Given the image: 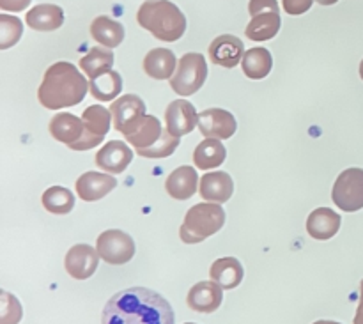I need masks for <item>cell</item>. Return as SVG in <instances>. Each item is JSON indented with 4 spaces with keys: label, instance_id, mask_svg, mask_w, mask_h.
<instances>
[{
    "label": "cell",
    "instance_id": "obj_8",
    "mask_svg": "<svg viewBox=\"0 0 363 324\" xmlns=\"http://www.w3.org/2000/svg\"><path fill=\"white\" fill-rule=\"evenodd\" d=\"M110 113L113 119V128L130 137L140 128L145 119V103L137 94L121 96L110 105Z\"/></svg>",
    "mask_w": 363,
    "mask_h": 324
},
{
    "label": "cell",
    "instance_id": "obj_15",
    "mask_svg": "<svg viewBox=\"0 0 363 324\" xmlns=\"http://www.w3.org/2000/svg\"><path fill=\"white\" fill-rule=\"evenodd\" d=\"M245 57V45L240 38L233 34H223L213 39L209 45V59L213 64L222 67H236Z\"/></svg>",
    "mask_w": 363,
    "mask_h": 324
},
{
    "label": "cell",
    "instance_id": "obj_21",
    "mask_svg": "<svg viewBox=\"0 0 363 324\" xmlns=\"http://www.w3.org/2000/svg\"><path fill=\"white\" fill-rule=\"evenodd\" d=\"M25 21L32 30L52 32L62 27L64 11L55 4H39V6L28 9Z\"/></svg>",
    "mask_w": 363,
    "mask_h": 324
},
{
    "label": "cell",
    "instance_id": "obj_26",
    "mask_svg": "<svg viewBox=\"0 0 363 324\" xmlns=\"http://www.w3.org/2000/svg\"><path fill=\"white\" fill-rule=\"evenodd\" d=\"M91 35L105 48H116L124 39V27L110 16H98L91 23Z\"/></svg>",
    "mask_w": 363,
    "mask_h": 324
},
{
    "label": "cell",
    "instance_id": "obj_31",
    "mask_svg": "<svg viewBox=\"0 0 363 324\" xmlns=\"http://www.w3.org/2000/svg\"><path fill=\"white\" fill-rule=\"evenodd\" d=\"M43 208L52 215H67L74 208V195L64 186H52L43 194Z\"/></svg>",
    "mask_w": 363,
    "mask_h": 324
},
{
    "label": "cell",
    "instance_id": "obj_32",
    "mask_svg": "<svg viewBox=\"0 0 363 324\" xmlns=\"http://www.w3.org/2000/svg\"><path fill=\"white\" fill-rule=\"evenodd\" d=\"M23 34V23L20 18L0 14V50H7L16 45Z\"/></svg>",
    "mask_w": 363,
    "mask_h": 324
},
{
    "label": "cell",
    "instance_id": "obj_3",
    "mask_svg": "<svg viewBox=\"0 0 363 324\" xmlns=\"http://www.w3.org/2000/svg\"><path fill=\"white\" fill-rule=\"evenodd\" d=\"M137 21L142 28L165 43L177 41L186 30V18L183 11L170 0H145L138 7Z\"/></svg>",
    "mask_w": 363,
    "mask_h": 324
},
{
    "label": "cell",
    "instance_id": "obj_12",
    "mask_svg": "<svg viewBox=\"0 0 363 324\" xmlns=\"http://www.w3.org/2000/svg\"><path fill=\"white\" fill-rule=\"evenodd\" d=\"M167 131L174 137H183L191 133L199 124V113L195 106L186 99H176L165 110Z\"/></svg>",
    "mask_w": 363,
    "mask_h": 324
},
{
    "label": "cell",
    "instance_id": "obj_5",
    "mask_svg": "<svg viewBox=\"0 0 363 324\" xmlns=\"http://www.w3.org/2000/svg\"><path fill=\"white\" fill-rule=\"evenodd\" d=\"M208 78V64L201 53H184L177 60V69L170 78V89L179 96H191L204 85Z\"/></svg>",
    "mask_w": 363,
    "mask_h": 324
},
{
    "label": "cell",
    "instance_id": "obj_2",
    "mask_svg": "<svg viewBox=\"0 0 363 324\" xmlns=\"http://www.w3.org/2000/svg\"><path fill=\"white\" fill-rule=\"evenodd\" d=\"M91 85L71 62H55L46 69L38 89V99L45 108L60 110L84 101Z\"/></svg>",
    "mask_w": 363,
    "mask_h": 324
},
{
    "label": "cell",
    "instance_id": "obj_14",
    "mask_svg": "<svg viewBox=\"0 0 363 324\" xmlns=\"http://www.w3.org/2000/svg\"><path fill=\"white\" fill-rule=\"evenodd\" d=\"M96 165L106 174H123L133 162V151L123 140H110L96 152Z\"/></svg>",
    "mask_w": 363,
    "mask_h": 324
},
{
    "label": "cell",
    "instance_id": "obj_1",
    "mask_svg": "<svg viewBox=\"0 0 363 324\" xmlns=\"http://www.w3.org/2000/svg\"><path fill=\"white\" fill-rule=\"evenodd\" d=\"M103 324H174V311L156 291L130 287L113 294L103 308Z\"/></svg>",
    "mask_w": 363,
    "mask_h": 324
},
{
    "label": "cell",
    "instance_id": "obj_42",
    "mask_svg": "<svg viewBox=\"0 0 363 324\" xmlns=\"http://www.w3.org/2000/svg\"><path fill=\"white\" fill-rule=\"evenodd\" d=\"M184 324H195V323H184Z\"/></svg>",
    "mask_w": 363,
    "mask_h": 324
},
{
    "label": "cell",
    "instance_id": "obj_11",
    "mask_svg": "<svg viewBox=\"0 0 363 324\" xmlns=\"http://www.w3.org/2000/svg\"><path fill=\"white\" fill-rule=\"evenodd\" d=\"M99 254L89 245H74L69 248L64 259L67 275L74 280H87L96 273L99 264Z\"/></svg>",
    "mask_w": 363,
    "mask_h": 324
},
{
    "label": "cell",
    "instance_id": "obj_16",
    "mask_svg": "<svg viewBox=\"0 0 363 324\" xmlns=\"http://www.w3.org/2000/svg\"><path fill=\"white\" fill-rule=\"evenodd\" d=\"M117 186V179L110 174L85 172L77 179V194L82 201L96 202L106 197Z\"/></svg>",
    "mask_w": 363,
    "mask_h": 324
},
{
    "label": "cell",
    "instance_id": "obj_23",
    "mask_svg": "<svg viewBox=\"0 0 363 324\" xmlns=\"http://www.w3.org/2000/svg\"><path fill=\"white\" fill-rule=\"evenodd\" d=\"M280 25H282L280 13H277V11H266V13H259L255 16H252L245 34L252 41H269V39H273L279 34Z\"/></svg>",
    "mask_w": 363,
    "mask_h": 324
},
{
    "label": "cell",
    "instance_id": "obj_30",
    "mask_svg": "<svg viewBox=\"0 0 363 324\" xmlns=\"http://www.w3.org/2000/svg\"><path fill=\"white\" fill-rule=\"evenodd\" d=\"M163 131L165 130H163V126H162V123H160L158 117L145 116L144 123L140 124V128H138L133 135L126 137V140L130 142V144L133 145L137 151L138 149H147V147H151V145H155L156 142L162 138Z\"/></svg>",
    "mask_w": 363,
    "mask_h": 324
},
{
    "label": "cell",
    "instance_id": "obj_37",
    "mask_svg": "<svg viewBox=\"0 0 363 324\" xmlns=\"http://www.w3.org/2000/svg\"><path fill=\"white\" fill-rule=\"evenodd\" d=\"M32 0H0V7L4 11H13V13H20V11L27 9L28 4Z\"/></svg>",
    "mask_w": 363,
    "mask_h": 324
},
{
    "label": "cell",
    "instance_id": "obj_29",
    "mask_svg": "<svg viewBox=\"0 0 363 324\" xmlns=\"http://www.w3.org/2000/svg\"><path fill=\"white\" fill-rule=\"evenodd\" d=\"M89 85H91V94L98 101H113L123 91V78L117 71H108V73L92 78Z\"/></svg>",
    "mask_w": 363,
    "mask_h": 324
},
{
    "label": "cell",
    "instance_id": "obj_9",
    "mask_svg": "<svg viewBox=\"0 0 363 324\" xmlns=\"http://www.w3.org/2000/svg\"><path fill=\"white\" fill-rule=\"evenodd\" d=\"M84 119V137L78 142L77 147L73 151H87V149L96 147L105 140L106 133L110 131V124H112V113L101 105L87 106L82 113Z\"/></svg>",
    "mask_w": 363,
    "mask_h": 324
},
{
    "label": "cell",
    "instance_id": "obj_4",
    "mask_svg": "<svg viewBox=\"0 0 363 324\" xmlns=\"http://www.w3.org/2000/svg\"><path fill=\"white\" fill-rule=\"evenodd\" d=\"M225 223V211L216 202H202L188 209L179 229V238L188 245L202 243L218 233Z\"/></svg>",
    "mask_w": 363,
    "mask_h": 324
},
{
    "label": "cell",
    "instance_id": "obj_17",
    "mask_svg": "<svg viewBox=\"0 0 363 324\" xmlns=\"http://www.w3.org/2000/svg\"><path fill=\"white\" fill-rule=\"evenodd\" d=\"M50 135L57 142H62L69 149H74L84 137V119L74 113H57L50 121Z\"/></svg>",
    "mask_w": 363,
    "mask_h": 324
},
{
    "label": "cell",
    "instance_id": "obj_40",
    "mask_svg": "<svg viewBox=\"0 0 363 324\" xmlns=\"http://www.w3.org/2000/svg\"><path fill=\"white\" fill-rule=\"evenodd\" d=\"M314 324H340V323H335V321H315Z\"/></svg>",
    "mask_w": 363,
    "mask_h": 324
},
{
    "label": "cell",
    "instance_id": "obj_41",
    "mask_svg": "<svg viewBox=\"0 0 363 324\" xmlns=\"http://www.w3.org/2000/svg\"><path fill=\"white\" fill-rule=\"evenodd\" d=\"M360 77H362V80H363V60L360 62Z\"/></svg>",
    "mask_w": 363,
    "mask_h": 324
},
{
    "label": "cell",
    "instance_id": "obj_33",
    "mask_svg": "<svg viewBox=\"0 0 363 324\" xmlns=\"http://www.w3.org/2000/svg\"><path fill=\"white\" fill-rule=\"evenodd\" d=\"M177 145H179V137H174L169 131H163L162 138L155 145L147 149H138L137 152L144 158H167V156L174 155Z\"/></svg>",
    "mask_w": 363,
    "mask_h": 324
},
{
    "label": "cell",
    "instance_id": "obj_35",
    "mask_svg": "<svg viewBox=\"0 0 363 324\" xmlns=\"http://www.w3.org/2000/svg\"><path fill=\"white\" fill-rule=\"evenodd\" d=\"M312 2H314V0H284L282 6L287 14H291V16H298V14L307 13V11L312 7Z\"/></svg>",
    "mask_w": 363,
    "mask_h": 324
},
{
    "label": "cell",
    "instance_id": "obj_22",
    "mask_svg": "<svg viewBox=\"0 0 363 324\" xmlns=\"http://www.w3.org/2000/svg\"><path fill=\"white\" fill-rule=\"evenodd\" d=\"M177 69V59L172 50L155 48L145 55L144 71L155 80H170Z\"/></svg>",
    "mask_w": 363,
    "mask_h": 324
},
{
    "label": "cell",
    "instance_id": "obj_38",
    "mask_svg": "<svg viewBox=\"0 0 363 324\" xmlns=\"http://www.w3.org/2000/svg\"><path fill=\"white\" fill-rule=\"evenodd\" d=\"M353 324H363V280L360 284V303H358L357 314H354Z\"/></svg>",
    "mask_w": 363,
    "mask_h": 324
},
{
    "label": "cell",
    "instance_id": "obj_7",
    "mask_svg": "<svg viewBox=\"0 0 363 324\" xmlns=\"http://www.w3.org/2000/svg\"><path fill=\"white\" fill-rule=\"evenodd\" d=\"M96 250L99 257L113 266L126 264L135 255V241L130 234L119 229L105 230L96 240Z\"/></svg>",
    "mask_w": 363,
    "mask_h": 324
},
{
    "label": "cell",
    "instance_id": "obj_10",
    "mask_svg": "<svg viewBox=\"0 0 363 324\" xmlns=\"http://www.w3.org/2000/svg\"><path fill=\"white\" fill-rule=\"evenodd\" d=\"M238 130V123L230 112L223 108H208L199 113V131L206 138L227 140Z\"/></svg>",
    "mask_w": 363,
    "mask_h": 324
},
{
    "label": "cell",
    "instance_id": "obj_6",
    "mask_svg": "<svg viewBox=\"0 0 363 324\" xmlns=\"http://www.w3.org/2000/svg\"><path fill=\"white\" fill-rule=\"evenodd\" d=\"M332 199L342 211H360L363 208V169L344 170L333 184Z\"/></svg>",
    "mask_w": 363,
    "mask_h": 324
},
{
    "label": "cell",
    "instance_id": "obj_39",
    "mask_svg": "<svg viewBox=\"0 0 363 324\" xmlns=\"http://www.w3.org/2000/svg\"><path fill=\"white\" fill-rule=\"evenodd\" d=\"M318 4H321V6H333V4H337L339 0H315Z\"/></svg>",
    "mask_w": 363,
    "mask_h": 324
},
{
    "label": "cell",
    "instance_id": "obj_36",
    "mask_svg": "<svg viewBox=\"0 0 363 324\" xmlns=\"http://www.w3.org/2000/svg\"><path fill=\"white\" fill-rule=\"evenodd\" d=\"M266 11H277L280 13V7L277 0H250L248 4V13L250 16H255L259 13H266Z\"/></svg>",
    "mask_w": 363,
    "mask_h": 324
},
{
    "label": "cell",
    "instance_id": "obj_34",
    "mask_svg": "<svg viewBox=\"0 0 363 324\" xmlns=\"http://www.w3.org/2000/svg\"><path fill=\"white\" fill-rule=\"evenodd\" d=\"M21 319V305L7 291H2V314H0V324H18Z\"/></svg>",
    "mask_w": 363,
    "mask_h": 324
},
{
    "label": "cell",
    "instance_id": "obj_28",
    "mask_svg": "<svg viewBox=\"0 0 363 324\" xmlns=\"http://www.w3.org/2000/svg\"><path fill=\"white\" fill-rule=\"evenodd\" d=\"M113 62H116V57L110 48H103V46H94L87 52V55H84L80 59V67L89 78H96L99 74H105L108 71H112Z\"/></svg>",
    "mask_w": 363,
    "mask_h": 324
},
{
    "label": "cell",
    "instance_id": "obj_20",
    "mask_svg": "<svg viewBox=\"0 0 363 324\" xmlns=\"http://www.w3.org/2000/svg\"><path fill=\"white\" fill-rule=\"evenodd\" d=\"M342 218L330 208H318L308 215L307 218V233L314 240L326 241L332 240L340 230Z\"/></svg>",
    "mask_w": 363,
    "mask_h": 324
},
{
    "label": "cell",
    "instance_id": "obj_19",
    "mask_svg": "<svg viewBox=\"0 0 363 324\" xmlns=\"http://www.w3.org/2000/svg\"><path fill=\"white\" fill-rule=\"evenodd\" d=\"M199 174L194 167H179L165 181V190L176 201H188L197 194Z\"/></svg>",
    "mask_w": 363,
    "mask_h": 324
},
{
    "label": "cell",
    "instance_id": "obj_25",
    "mask_svg": "<svg viewBox=\"0 0 363 324\" xmlns=\"http://www.w3.org/2000/svg\"><path fill=\"white\" fill-rule=\"evenodd\" d=\"M227 158L225 145L216 138H206L195 147L194 163L201 170H213L222 165Z\"/></svg>",
    "mask_w": 363,
    "mask_h": 324
},
{
    "label": "cell",
    "instance_id": "obj_27",
    "mask_svg": "<svg viewBox=\"0 0 363 324\" xmlns=\"http://www.w3.org/2000/svg\"><path fill=\"white\" fill-rule=\"evenodd\" d=\"M241 67H243V73L247 74L250 80H262L269 74L273 67V57L269 53V50L261 48H250L245 52L243 60H241Z\"/></svg>",
    "mask_w": 363,
    "mask_h": 324
},
{
    "label": "cell",
    "instance_id": "obj_18",
    "mask_svg": "<svg viewBox=\"0 0 363 324\" xmlns=\"http://www.w3.org/2000/svg\"><path fill=\"white\" fill-rule=\"evenodd\" d=\"M199 191L201 197L206 202H216V204H223L233 197L234 183L233 177L227 172H209L201 177V184H199Z\"/></svg>",
    "mask_w": 363,
    "mask_h": 324
},
{
    "label": "cell",
    "instance_id": "obj_24",
    "mask_svg": "<svg viewBox=\"0 0 363 324\" xmlns=\"http://www.w3.org/2000/svg\"><path fill=\"white\" fill-rule=\"evenodd\" d=\"M243 266H241V262L234 257L216 259L211 264V268H209V276H211V280H215L216 284H220V286L227 291L240 286L241 280H243Z\"/></svg>",
    "mask_w": 363,
    "mask_h": 324
},
{
    "label": "cell",
    "instance_id": "obj_13",
    "mask_svg": "<svg viewBox=\"0 0 363 324\" xmlns=\"http://www.w3.org/2000/svg\"><path fill=\"white\" fill-rule=\"evenodd\" d=\"M223 301V287L215 280L209 282H199L190 289L186 303L191 311L199 314H213L218 311Z\"/></svg>",
    "mask_w": 363,
    "mask_h": 324
}]
</instances>
